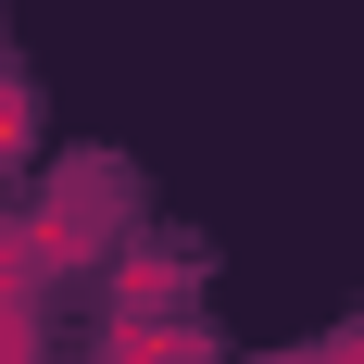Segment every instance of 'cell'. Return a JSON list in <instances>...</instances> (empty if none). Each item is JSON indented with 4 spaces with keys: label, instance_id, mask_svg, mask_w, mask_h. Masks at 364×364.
Segmentation results:
<instances>
[{
    "label": "cell",
    "instance_id": "cell-3",
    "mask_svg": "<svg viewBox=\"0 0 364 364\" xmlns=\"http://www.w3.org/2000/svg\"><path fill=\"white\" fill-rule=\"evenodd\" d=\"M301 364H327V352H301ZM339 364H364V352H339Z\"/></svg>",
    "mask_w": 364,
    "mask_h": 364
},
{
    "label": "cell",
    "instance_id": "cell-2",
    "mask_svg": "<svg viewBox=\"0 0 364 364\" xmlns=\"http://www.w3.org/2000/svg\"><path fill=\"white\" fill-rule=\"evenodd\" d=\"M26 139V88H13V75H0V151Z\"/></svg>",
    "mask_w": 364,
    "mask_h": 364
},
{
    "label": "cell",
    "instance_id": "cell-1",
    "mask_svg": "<svg viewBox=\"0 0 364 364\" xmlns=\"http://www.w3.org/2000/svg\"><path fill=\"white\" fill-rule=\"evenodd\" d=\"M113 364H201V327H113Z\"/></svg>",
    "mask_w": 364,
    "mask_h": 364
}]
</instances>
